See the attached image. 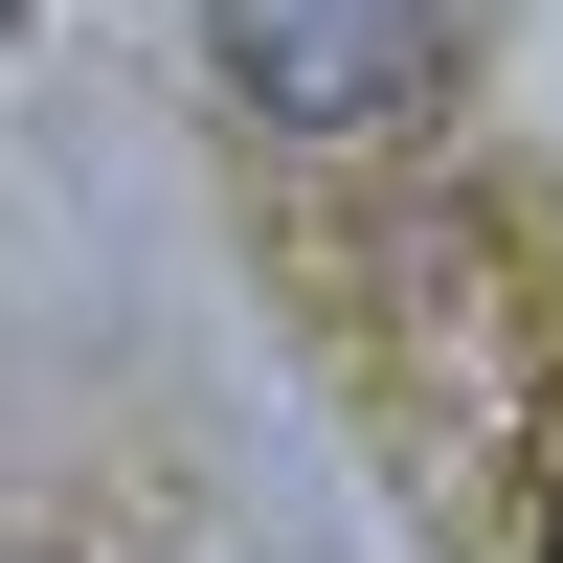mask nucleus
Wrapping results in <instances>:
<instances>
[{
	"instance_id": "f257e3e1",
	"label": "nucleus",
	"mask_w": 563,
	"mask_h": 563,
	"mask_svg": "<svg viewBox=\"0 0 563 563\" xmlns=\"http://www.w3.org/2000/svg\"><path fill=\"white\" fill-rule=\"evenodd\" d=\"M225 68H249L271 135H361L429 68V0H225Z\"/></svg>"
},
{
	"instance_id": "7ed1b4c3",
	"label": "nucleus",
	"mask_w": 563,
	"mask_h": 563,
	"mask_svg": "<svg viewBox=\"0 0 563 563\" xmlns=\"http://www.w3.org/2000/svg\"><path fill=\"white\" fill-rule=\"evenodd\" d=\"M0 23H23V0H0Z\"/></svg>"
},
{
	"instance_id": "f03ea898",
	"label": "nucleus",
	"mask_w": 563,
	"mask_h": 563,
	"mask_svg": "<svg viewBox=\"0 0 563 563\" xmlns=\"http://www.w3.org/2000/svg\"><path fill=\"white\" fill-rule=\"evenodd\" d=\"M541 563H563V474H541Z\"/></svg>"
}]
</instances>
